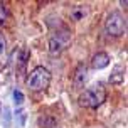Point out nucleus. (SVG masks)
<instances>
[{
	"label": "nucleus",
	"instance_id": "obj_5",
	"mask_svg": "<svg viewBox=\"0 0 128 128\" xmlns=\"http://www.w3.org/2000/svg\"><path fill=\"white\" fill-rule=\"evenodd\" d=\"M86 78H88V68H86V64L84 62L78 64L76 71H74V79H72L74 88H83V84L86 83Z\"/></svg>",
	"mask_w": 128,
	"mask_h": 128
},
{
	"label": "nucleus",
	"instance_id": "obj_9",
	"mask_svg": "<svg viewBox=\"0 0 128 128\" xmlns=\"http://www.w3.org/2000/svg\"><path fill=\"white\" fill-rule=\"evenodd\" d=\"M8 17H10V12H8V8H7V4L0 2V26L5 24L7 20H8Z\"/></svg>",
	"mask_w": 128,
	"mask_h": 128
},
{
	"label": "nucleus",
	"instance_id": "obj_2",
	"mask_svg": "<svg viewBox=\"0 0 128 128\" xmlns=\"http://www.w3.org/2000/svg\"><path fill=\"white\" fill-rule=\"evenodd\" d=\"M71 39H72L71 30L66 29V27H61V29H58L51 34L49 42H47V49H49L51 54H59L71 44Z\"/></svg>",
	"mask_w": 128,
	"mask_h": 128
},
{
	"label": "nucleus",
	"instance_id": "obj_1",
	"mask_svg": "<svg viewBox=\"0 0 128 128\" xmlns=\"http://www.w3.org/2000/svg\"><path fill=\"white\" fill-rule=\"evenodd\" d=\"M104 100H106V88L101 83L86 88L79 94V104L84 108H98L104 103Z\"/></svg>",
	"mask_w": 128,
	"mask_h": 128
},
{
	"label": "nucleus",
	"instance_id": "obj_8",
	"mask_svg": "<svg viewBox=\"0 0 128 128\" xmlns=\"http://www.w3.org/2000/svg\"><path fill=\"white\" fill-rule=\"evenodd\" d=\"M86 14H88V8H86V7L79 5V7H72V8H71V17L74 20H81Z\"/></svg>",
	"mask_w": 128,
	"mask_h": 128
},
{
	"label": "nucleus",
	"instance_id": "obj_7",
	"mask_svg": "<svg viewBox=\"0 0 128 128\" xmlns=\"http://www.w3.org/2000/svg\"><path fill=\"white\" fill-rule=\"evenodd\" d=\"M123 79H125V68L123 66H116L115 69H113V72L110 74V84H115V86H118V84L123 83Z\"/></svg>",
	"mask_w": 128,
	"mask_h": 128
},
{
	"label": "nucleus",
	"instance_id": "obj_3",
	"mask_svg": "<svg viewBox=\"0 0 128 128\" xmlns=\"http://www.w3.org/2000/svg\"><path fill=\"white\" fill-rule=\"evenodd\" d=\"M104 32L111 37H122L126 32V19L120 12H111L104 20Z\"/></svg>",
	"mask_w": 128,
	"mask_h": 128
},
{
	"label": "nucleus",
	"instance_id": "obj_6",
	"mask_svg": "<svg viewBox=\"0 0 128 128\" xmlns=\"http://www.w3.org/2000/svg\"><path fill=\"white\" fill-rule=\"evenodd\" d=\"M110 64V56L106 52H96L91 59V68L93 69H103Z\"/></svg>",
	"mask_w": 128,
	"mask_h": 128
},
{
	"label": "nucleus",
	"instance_id": "obj_4",
	"mask_svg": "<svg viewBox=\"0 0 128 128\" xmlns=\"http://www.w3.org/2000/svg\"><path fill=\"white\" fill-rule=\"evenodd\" d=\"M51 72L47 68L44 66H37L36 69L30 72V76L27 79V86L30 88L32 91H40V90H46L49 83H51Z\"/></svg>",
	"mask_w": 128,
	"mask_h": 128
},
{
	"label": "nucleus",
	"instance_id": "obj_10",
	"mask_svg": "<svg viewBox=\"0 0 128 128\" xmlns=\"http://www.w3.org/2000/svg\"><path fill=\"white\" fill-rule=\"evenodd\" d=\"M54 120H47V118H40L39 120V125H42V128H51V126H54Z\"/></svg>",
	"mask_w": 128,
	"mask_h": 128
},
{
	"label": "nucleus",
	"instance_id": "obj_11",
	"mask_svg": "<svg viewBox=\"0 0 128 128\" xmlns=\"http://www.w3.org/2000/svg\"><path fill=\"white\" fill-rule=\"evenodd\" d=\"M14 101H15V104H22V101H24V94L19 90L14 91Z\"/></svg>",
	"mask_w": 128,
	"mask_h": 128
},
{
	"label": "nucleus",
	"instance_id": "obj_12",
	"mask_svg": "<svg viewBox=\"0 0 128 128\" xmlns=\"http://www.w3.org/2000/svg\"><path fill=\"white\" fill-rule=\"evenodd\" d=\"M4 52H5V37H4V34L0 32V58L4 56Z\"/></svg>",
	"mask_w": 128,
	"mask_h": 128
}]
</instances>
